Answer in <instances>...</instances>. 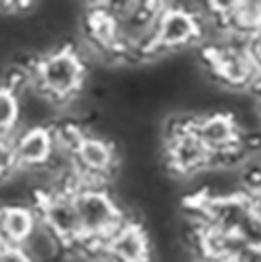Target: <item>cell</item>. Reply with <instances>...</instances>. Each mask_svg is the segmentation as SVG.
<instances>
[{"instance_id": "1", "label": "cell", "mask_w": 261, "mask_h": 262, "mask_svg": "<svg viewBox=\"0 0 261 262\" xmlns=\"http://www.w3.org/2000/svg\"><path fill=\"white\" fill-rule=\"evenodd\" d=\"M87 80L86 59L73 45H63L36 57L30 66V82L61 106L84 91Z\"/></svg>"}, {"instance_id": "2", "label": "cell", "mask_w": 261, "mask_h": 262, "mask_svg": "<svg viewBox=\"0 0 261 262\" xmlns=\"http://www.w3.org/2000/svg\"><path fill=\"white\" fill-rule=\"evenodd\" d=\"M75 204L82 225V248L94 255H102V245L132 216L121 209L109 188L84 184L75 190ZM73 250V248H71Z\"/></svg>"}, {"instance_id": "3", "label": "cell", "mask_w": 261, "mask_h": 262, "mask_svg": "<svg viewBox=\"0 0 261 262\" xmlns=\"http://www.w3.org/2000/svg\"><path fill=\"white\" fill-rule=\"evenodd\" d=\"M203 6L164 4L156 21V55L189 50L203 41Z\"/></svg>"}, {"instance_id": "4", "label": "cell", "mask_w": 261, "mask_h": 262, "mask_svg": "<svg viewBox=\"0 0 261 262\" xmlns=\"http://www.w3.org/2000/svg\"><path fill=\"white\" fill-rule=\"evenodd\" d=\"M190 126L213 156V165H236L233 156L245 151L249 152L244 144L245 135L238 128L233 114H229L228 110L190 117Z\"/></svg>"}, {"instance_id": "5", "label": "cell", "mask_w": 261, "mask_h": 262, "mask_svg": "<svg viewBox=\"0 0 261 262\" xmlns=\"http://www.w3.org/2000/svg\"><path fill=\"white\" fill-rule=\"evenodd\" d=\"M164 154L172 172L178 177L197 176L213 165V156L205 147L190 126V117L176 121V124L164 137Z\"/></svg>"}, {"instance_id": "6", "label": "cell", "mask_w": 261, "mask_h": 262, "mask_svg": "<svg viewBox=\"0 0 261 262\" xmlns=\"http://www.w3.org/2000/svg\"><path fill=\"white\" fill-rule=\"evenodd\" d=\"M34 209L43 225H47L68 250L82 243V225L75 204V191L50 190L34 200Z\"/></svg>"}, {"instance_id": "7", "label": "cell", "mask_w": 261, "mask_h": 262, "mask_svg": "<svg viewBox=\"0 0 261 262\" xmlns=\"http://www.w3.org/2000/svg\"><path fill=\"white\" fill-rule=\"evenodd\" d=\"M105 262H151L153 245L143 222L128 218L102 245Z\"/></svg>"}, {"instance_id": "8", "label": "cell", "mask_w": 261, "mask_h": 262, "mask_svg": "<svg viewBox=\"0 0 261 262\" xmlns=\"http://www.w3.org/2000/svg\"><path fill=\"white\" fill-rule=\"evenodd\" d=\"M13 142L18 168L45 167L55 151V135L52 126L22 128L13 137Z\"/></svg>"}, {"instance_id": "9", "label": "cell", "mask_w": 261, "mask_h": 262, "mask_svg": "<svg viewBox=\"0 0 261 262\" xmlns=\"http://www.w3.org/2000/svg\"><path fill=\"white\" fill-rule=\"evenodd\" d=\"M226 32L251 37L261 30V2H236L212 6Z\"/></svg>"}, {"instance_id": "10", "label": "cell", "mask_w": 261, "mask_h": 262, "mask_svg": "<svg viewBox=\"0 0 261 262\" xmlns=\"http://www.w3.org/2000/svg\"><path fill=\"white\" fill-rule=\"evenodd\" d=\"M37 223V213L34 206L16 204V206L2 207V222H0V241L4 245L20 246Z\"/></svg>"}, {"instance_id": "11", "label": "cell", "mask_w": 261, "mask_h": 262, "mask_svg": "<svg viewBox=\"0 0 261 262\" xmlns=\"http://www.w3.org/2000/svg\"><path fill=\"white\" fill-rule=\"evenodd\" d=\"M20 246L32 259V262H59L64 257V252H68L63 241L47 225H43L39 218H37V223L32 229V232Z\"/></svg>"}, {"instance_id": "12", "label": "cell", "mask_w": 261, "mask_h": 262, "mask_svg": "<svg viewBox=\"0 0 261 262\" xmlns=\"http://www.w3.org/2000/svg\"><path fill=\"white\" fill-rule=\"evenodd\" d=\"M20 126V99L6 83H0V138H13Z\"/></svg>"}, {"instance_id": "13", "label": "cell", "mask_w": 261, "mask_h": 262, "mask_svg": "<svg viewBox=\"0 0 261 262\" xmlns=\"http://www.w3.org/2000/svg\"><path fill=\"white\" fill-rule=\"evenodd\" d=\"M236 236L245 246H261V218L256 211V204L254 209L249 213V216L240 225Z\"/></svg>"}, {"instance_id": "14", "label": "cell", "mask_w": 261, "mask_h": 262, "mask_svg": "<svg viewBox=\"0 0 261 262\" xmlns=\"http://www.w3.org/2000/svg\"><path fill=\"white\" fill-rule=\"evenodd\" d=\"M16 168L13 138H0V181L7 179Z\"/></svg>"}, {"instance_id": "15", "label": "cell", "mask_w": 261, "mask_h": 262, "mask_svg": "<svg viewBox=\"0 0 261 262\" xmlns=\"http://www.w3.org/2000/svg\"><path fill=\"white\" fill-rule=\"evenodd\" d=\"M0 262H32L25 250L18 245H4L0 246Z\"/></svg>"}, {"instance_id": "16", "label": "cell", "mask_w": 261, "mask_h": 262, "mask_svg": "<svg viewBox=\"0 0 261 262\" xmlns=\"http://www.w3.org/2000/svg\"><path fill=\"white\" fill-rule=\"evenodd\" d=\"M247 52H249V55H251L252 62H254L256 69H258V73L261 76V30H259V32H256L254 36L249 37ZM259 82H261V80H259Z\"/></svg>"}, {"instance_id": "17", "label": "cell", "mask_w": 261, "mask_h": 262, "mask_svg": "<svg viewBox=\"0 0 261 262\" xmlns=\"http://www.w3.org/2000/svg\"><path fill=\"white\" fill-rule=\"evenodd\" d=\"M231 262H261V246H244Z\"/></svg>"}, {"instance_id": "18", "label": "cell", "mask_w": 261, "mask_h": 262, "mask_svg": "<svg viewBox=\"0 0 261 262\" xmlns=\"http://www.w3.org/2000/svg\"><path fill=\"white\" fill-rule=\"evenodd\" d=\"M252 200H254V199H252ZM254 204H256V211H258V214H259V218H261V199L254 200Z\"/></svg>"}, {"instance_id": "19", "label": "cell", "mask_w": 261, "mask_h": 262, "mask_svg": "<svg viewBox=\"0 0 261 262\" xmlns=\"http://www.w3.org/2000/svg\"><path fill=\"white\" fill-rule=\"evenodd\" d=\"M0 222H2V206H0Z\"/></svg>"}, {"instance_id": "20", "label": "cell", "mask_w": 261, "mask_h": 262, "mask_svg": "<svg viewBox=\"0 0 261 262\" xmlns=\"http://www.w3.org/2000/svg\"><path fill=\"white\" fill-rule=\"evenodd\" d=\"M0 246H2V241H0Z\"/></svg>"}]
</instances>
